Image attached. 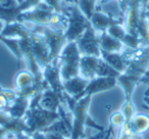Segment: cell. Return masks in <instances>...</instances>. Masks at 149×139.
Here are the masks:
<instances>
[{
    "label": "cell",
    "instance_id": "1",
    "mask_svg": "<svg viewBox=\"0 0 149 139\" xmlns=\"http://www.w3.org/2000/svg\"><path fill=\"white\" fill-rule=\"evenodd\" d=\"M17 22L31 23L38 26H48L53 29L65 31L68 26V17L65 15L56 13L43 1H40L34 8L22 13L17 17Z\"/></svg>",
    "mask_w": 149,
    "mask_h": 139
},
{
    "label": "cell",
    "instance_id": "2",
    "mask_svg": "<svg viewBox=\"0 0 149 139\" xmlns=\"http://www.w3.org/2000/svg\"><path fill=\"white\" fill-rule=\"evenodd\" d=\"M64 93L65 98V105L70 108L72 114V126L70 139H85L87 138L86 134V118L88 116V108H89L91 97L86 95L79 99H74V97L68 95L66 92Z\"/></svg>",
    "mask_w": 149,
    "mask_h": 139
},
{
    "label": "cell",
    "instance_id": "3",
    "mask_svg": "<svg viewBox=\"0 0 149 139\" xmlns=\"http://www.w3.org/2000/svg\"><path fill=\"white\" fill-rule=\"evenodd\" d=\"M63 10L68 17V26L64 31L66 42H77L91 25L90 20L82 13L77 3L66 4L63 2Z\"/></svg>",
    "mask_w": 149,
    "mask_h": 139
},
{
    "label": "cell",
    "instance_id": "4",
    "mask_svg": "<svg viewBox=\"0 0 149 139\" xmlns=\"http://www.w3.org/2000/svg\"><path fill=\"white\" fill-rule=\"evenodd\" d=\"M122 56L127 64L124 74L141 78L149 70V46H140L136 49L125 47Z\"/></svg>",
    "mask_w": 149,
    "mask_h": 139
},
{
    "label": "cell",
    "instance_id": "5",
    "mask_svg": "<svg viewBox=\"0 0 149 139\" xmlns=\"http://www.w3.org/2000/svg\"><path fill=\"white\" fill-rule=\"evenodd\" d=\"M81 53L78 48L77 42H68L60 52L59 61L61 64L60 76L62 81L80 76V60Z\"/></svg>",
    "mask_w": 149,
    "mask_h": 139
},
{
    "label": "cell",
    "instance_id": "6",
    "mask_svg": "<svg viewBox=\"0 0 149 139\" xmlns=\"http://www.w3.org/2000/svg\"><path fill=\"white\" fill-rule=\"evenodd\" d=\"M27 24L33 31L41 34L45 39L48 47H49L50 53H49V62L52 60L56 59L59 56L62 48L64 47L68 42L64 37V31L63 30H57L53 29L48 26H38L33 25L31 23H24Z\"/></svg>",
    "mask_w": 149,
    "mask_h": 139
},
{
    "label": "cell",
    "instance_id": "7",
    "mask_svg": "<svg viewBox=\"0 0 149 139\" xmlns=\"http://www.w3.org/2000/svg\"><path fill=\"white\" fill-rule=\"evenodd\" d=\"M59 114L51 110H47L38 104L33 108H29L24 117V121L30 130V134L36 131H42L47 128L55 121L59 120Z\"/></svg>",
    "mask_w": 149,
    "mask_h": 139
},
{
    "label": "cell",
    "instance_id": "8",
    "mask_svg": "<svg viewBox=\"0 0 149 139\" xmlns=\"http://www.w3.org/2000/svg\"><path fill=\"white\" fill-rule=\"evenodd\" d=\"M77 45L81 55H89L100 57L101 49L99 45V33L94 30L92 25H90L82 35V37L77 41Z\"/></svg>",
    "mask_w": 149,
    "mask_h": 139
},
{
    "label": "cell",
    "instance_id": "9",
    "mask_svg": "<svg viewBox=\"0 0 149 139\" xmlns=\"http://www.w3.org/2000/svg\"><path fill=\"white\" fill-rule=\"evenodd\" d=\"M30 41H31L32 51H33V54L35 56L36 61H37L39 68H41V71H43V68L49 64V47H48L43 36L41 34L37 33V32L33 31L32 29L31 34H30Z\"/></svg>",
    "mask_w": 149,
    "mask_h": 139
},
{
    "label": "cell",
    "instance_id": "10",
    "mask_svg": "<svg viewBox=\"0 0 149 139\" xmlns=\"http://www.w3.org/2000/svg\"><path fill=\"white\" fill-rule=\"evenodd\" d=\"M60 68H61V64L59 61V58H56L43 68L42 74H43V78L49 84L50 89L61 93L64 90L62 86L61 76H60Z\"/></svg>",
    "mask_w": 149,
    "mask_h": 139
},
{
    "label": "cell",
    "instance_id": "11",
    "mask_svg": "<svg viewBox=\"0 0 149 139\" xmlns=\"http://www.w3.org/2000/svg\"><path fill=\"white\" fill-rule=\"evenodd\" d=\"M116 84H118L116 78L96 77V78H94V79L90 80L87 87H86L85 90L83 91V93L78 98H74V99H79V98L84 97V96H86V95L92 96V95H94V94L98 93V92L109 90V89H111V88H113Z\"/></svg>",
    "mask_w": 149,
    "mask_h": 139
},
{
    "label": "cell",
    "instance_id": "12",
    "mask_svg": "<svg viewBox=\"0 0 149 139\" xmlns=\"http://www.w3.org/2000/svg\"><path fill=\"white\" fill-rule=\"evenodd\" d=\"M90 23L96 32L101 33V32H105L111 26L123 25L124 19L122 17L116 19V17H112L111 15H107V13H104L100 10H95V13L90 19Z\"/></svg>",
    "mask_w": 149,
    "mask_h": 139
},
{
    "label": "cell",
    "instance_id": "13",
    "mask_svg": "<svg viewBox=\"0 0 149 139\" xmlns=\"http://www.w3.org/2000/svg\"><path fill=\"white\" fill-rule=\"evenodd\" d=\"M64 92V91H63ZM63 92H56L52 89H47L42 93L41 99H40L39 105L47 110L57 112L58 108L61 104L65 105V98H64Z\"/></svg>",
    "mask_w": 149,
    "mask_h": 139
},
{
    "label": "cell",
    "instance_id": "14",
    "mask_svg": "<svg viewBox=\"0 0 149 139\" xmlns=\"http://www.w3.org/2000/svg\"><path fill=\"white\" fill-rule=\"evenodd\" d=\"M88 83H89V80L84 79L81 76H77V77L62 81V86H63L64 92H66L68 95L72 96V97L78 98L83 93Z\"/></svg>",
    "mask_w": 149,
    "mask_h": 139
},
{
    "label": "cell",
    "instance_id": "15",
    "mask_svg": "<svg viewBox=\"0 0 149 139\" xmlns=\"http://www.w3.org/2000/svg\"><path fill=\"white\" fill-rule=\"evenodd\" d=\"M98 58L96 56L82 55L80 60V76L86 80H92L96 78L95 70Z\"/></svg>",
    "mask_w": 149,
    "mask_h": 139
},
{
    "label": "cell",
    "instance_id": "16",
    "mask_svg": "<svg viewBox=\"0 0 149 139\" xmlns=\"http://www.w3.org/2000/svg\"><path fill=\"white\" fill-rule=\"evenodd\" d=\"M30 102H31V98L17 96L8 106L6 112L13 119H23L29 110Z\"/></svg>",
    "mask_w": 149,
    "mask_h": 139
},
{
    "label": "cell",
    "instance_id": "17",
    "mask_svg": "<svg viewBox=\"0 0 149 139\" xmlns=\"http://www.w3.org/2000/svg\"><path fill=\"white\" fill-rule=\"evenodd\" d=\"M99 45L100 49L107 52H120V53H122L123 50L125 49L124 44L120 40L110 36L106 31L99 33Z\"/></svg>",
    "mask_w": 149,
    "mask_h": 139
},
{
    "label": "cell",
    "instance_id": "18",
    "mask_svg": "<svg viewBox=\"0 0 149 139\" xmlns=\"http://www.w3.org/2000/svg\"><path fill=\"white\" fill-rule=\"evenodd\" d=\"M100 57L120 74H124L126 72L127 64L123 58L122 53H120V52H107L101 50Z\"/></svg>",
    "mask_w": 149,
    "mask_h": 139
},
{
    "label": "cell",
    "instance_id": "19",
    "mask_svg": "<svg viewBox=\"0 0 149 139\" xmlns=\"http://www.w3.org/2000/svg\"><path fill=\"white\" fill-rule=\"evenodd\" d=\"M141 78L135 77V76L127 75V74H120V77L116 79L118 83L122 86L124 89L126 100L132 99V94L134 92V89L139 83H140Z\"/></svg>",
    "mask_w": 149,
    "mask_h": 139
},
{
    "label": "cell",
    "instance_id": "20",
    "mask_svg": "<svg viewBox=\"0 0 149 139\" xmlns=\"http://www.w3.org/2000/svg\"><path fill=\"white\" fill-rule=\"evenodd\" d=\"M130 125L134 134L142 135L149 129V116L143 112H136L130 121Z\"/></svg>",
    "mask_w": 149,
    "mask_h": 139
},
{
    "label": "cell",
    "instance_id": "21",
    "mask_svg": "<svg viewBox=\"0 0 149 139\" xmlns=\"http://www.w3.org/2000/svg\"><path fill=\"white\" fill-rule=\"evenodd\" d=\"M35 82V76L30 70H24L17 74L15 78V87L17 91H23L31 87Z\"/></svg>",
    "mask_w": 149,
    "mask_h": 139
},
{
    "label": "cell",
    "instance_id": "22",
    "mask_svg": "<svg viewBox=\"0 0 149 139\" xmlns=\"http://www.w3.org/2000/svg\"><path fill=\"white\" fill-rule=\"evenodd\" d=\"M0 41L3 42L11 50V52L15 54V56L17 59L19 60L23 59L24 55H23V52H22L21 46H19V38H7V37L0 36Z\"/></svg>",
    "mask_w": 149,
    "mask_h": 139
},
{
    "label": "cell",
    "instance_id": "23",
    "mask_svg": "<svg viewBox=\"0 0 149 139\" xmlns=\"http://www.w3.org/2000/svg\"><path fill=\"white\" fill-rule=\"evenodd\" d=\"M100 0H79L78 6L82 10V13L87 17V19H91L93 13H95Z\"/></svg>",
    "mask_w": 149,
    "mask_h": 139
},
{
    "label": "cell",
    "instance_id": "24",
    "mask_svg": "<svg viewBox=\"0 0 149 139\" xmlns=\"http://www.w3.org/2000/svg\"><path fill=\"white\" fill-rule=\"evenodd\" d=\"M120 110L123 112V115H124L125 119H126V122H130V121L132 120L133 117L135 116V114L137 112L136 108H135L132 99H130V100L125 99V102L123 103V105Z\"/></svg>",
    "mask_w": 149,
    "mask_h": 139
},
{
    "label": "cell",
    "instance_id": "25",
    "mask_svg": "<svg viewBox=\"0 0 149 139\" xmlns=\"http://www.w3.org/2000/svg\"><path fill=\"white\" fill-rule=\"evenodd\" d=\"M126 122V119H125L124 115L120 110H116V112H112L109 116V125H111L112 128L116 130H120L123 127V125Z\"/></svg>",
    "mask_w": 149,
    "mask_h": 139
},
{
    "label": "cell",
    "instance_id": "26",
    "mask_svg": "<svg viewBox=\"0 0 149 139\" xmlns=\"http://www.w3.org/2000/svg\"><path fill=\"white\" fill-rule=\"evenodd\" d=\"M106 32H107L110 36H112L113 38L120 40V42H122V40L124 39L125 35L127 34L126 30H125V28L123 27V25L111 26V27H109L107 30H106Z\"/></svg>",
    "mask_w": 149,
    "mask_h": 139
},
{
    "label": "cell",
    "instance_id": "27",
    "mask_svg": "<svg viewBox=\"0 0 149 139\" xmlns=\"http://www.w3.org/2000/svg\"><path fill=\"white\" fill-rule=\"evenodd\" d=\"M46 5L52 8L56 13L64 15L63 10V0H42Z\"/></svg>",
    "mask_w": 149,
    "mask_h": 139
},
{
    "label": "cell",
    "instance_id": "28",
    "mask_svg": "<svg viewBox=\"0 0 149 139\" xmlns=\"http://www.w3.org/2000/svg\"><path fill=\"white\" fill-rule=\"evenodd\" d=\"M15 119L11 118L6 112H3V110H0V126L5 127V128L8 130V128L10 127L11 123L13 122Z\"/></svg>",
    "mask_w": 149,
    "mask_h": 139
},
{
    "label": "cell",
    "instance_id": "29",
    "mask_svg": "<svg viewBox=\"0 0 149 139\" xmlns=\"http://www.w3.org/2000/svg\"><path fill=\"white\" fill-rule=\"evenodd\" d=\"M86 128H91V129H96V130H98L99 132H102V131H105L106 128H104L103 126H100V125L96 124L95 121H93L91 119V117L90 116H87V118H86Z\"/></svg>",
    "mask_w": 149,
    "mask_h": 139
},
{
    "label": "cell",
    "instance_id": "30",
    "mask_svg": "<svg viewBox=\"0 0 149 139\" xmlns=\"http://www.w3.org/2000/svg\"><path fill=\"white\" fill-rule=\"evenodd\" d=\"M46 138L47 139H70V138H66V137L62 136L59 133H54V132H48L45 133Z\"/></svg>",
    "mask_w": 149,
    "mask_h": 139
},
{
    "label": "cell",
    "instance_id": "31",
    "mask_svg": "<svg viewBox=\"0 0 149 139\" xmlns=\"http://www.w3.org/2000/svg\"><path fill=\"white\" fill-rule=\"evenodd\" d=\"M30 136H31L32 139H47L45 133L41 132V131H36V132L31 133Z\"/></svg>",
    "mask_w": 149,
    "mask_h": 139
},
{
    "label": "cell",
    "instance_id": "32",
    "mask_svg": "<svg viewBox=\"0 0 149 139\" xmlns=\"http://www.w3.org/2000/svg\"><path fill=\"white\" fill-rule=\"evenodd\" d=\"M132 136H129V135L125 134V133L120 129V130H118V136H116V139H132Z\"/></svg>",
    "mask_w": 149,
    "mask_h": 139
},
{
    "label": "cell",
    "instance_id": "33",
    "mask_svg": "<svg viewBox=\"0 0 149 139\" xmlns=\"http://www.w3.org/2000/svg\"><path fill=\"white\" fill-rule=\"evenodd\" d=\"M143 101H144V104H146V108L149 110V88L145 91L144 97H143Z\"/></svg>",
    "mask_w": 149,
    "mask_h": 139
},
{
    "label": "cell",
    "instance_id": "34",
    "mask_svg": "<svg viewBox=\"0 0 149 139\" xmlns=\"http://www.w3.org/2000/svg\"><path fill=\"white\" fill-rule=\"evenodd\" d=\"M140 83H146V84H149V70L144 74V75L141 77L140 79Z\"/></svg>",
    "mask_w": 149,
    "mask_h": 139
},
{
    "label": "cell",
    "instance_id": "35",
    "mask_svg": "<svg viewBox=\"0 0 149 139\" xmlns=\"http://www.w3.org/2000/svg\"><path fill=\"white\" fill-rule=\"evenodd\" d=\"M145 15H146L147 19H148V21H149V0L146 4V7H145Z\"/></svg>",
    "mask_w": 149,
    "mask_h": 139
},
{
    "label": "cell",
    "instance_id": "36",
    "mask_svg": "<svg viewBox=\"0 0 149 139\" xmlns=\"http://www.w3.org/2000/svg\"><path fill=\"white\" fill-rule=\"evenodd\" d=\"M79 0H63V2L66 4H72V3H78Z\"/></svg>",
    "mask_w": 149,
    "mask_h": 139
},
{
    "label": "cell",
    "instance_id": "37",
    "mask_svg": "<svg viewBox=\"0 0 149 139\" xmlns=\"http://www.w3.org/2000/svg\"><path fill=\"white\" fill-rule=\"evenodd\" d=\"M109 1H111V0H100L99 3H98V5H99V6H102L103 4H105V3H107V2H109Z\"/></svg>",
    "mask_w": 149,
    "mask_h": 139
},
{
    "label": "cell",
    "instance_id": "38",
    "mask_svg": "<svg viewBox=\"0 0 149 139\" xmlns=\"http://www.w3.org/2000/svg\"><path fill=\"white\" fill-rule=\"evenodd\" d=\"M139 2H141V3H147L148 2V0H138Z\"/></svg>",
    "mask_w": 149,
    "mask_h": 139
},
{
    "label": "cell",
    "instance_id": "39",
    "mask_svg": "<svg viewBox=\"0 0 149 139\" xmlns=\"http://www.w3.org/2000/svg\"><path fill=\"white\" fill-rule=\"evenodd\" d=\"M1 1H2V0H0V2H1Z\"/></svg>",
    "mask_w": 149,
    "mask_h": 139
}]
</instances>
